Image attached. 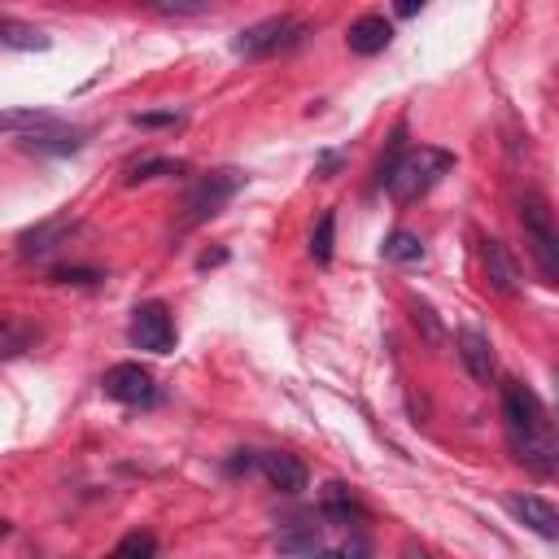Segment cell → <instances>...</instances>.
<instances>
[{
    "mask_svg": "<svg viewBox=\"0 0 559 559\" xmlns=\"http://www.w3.org/2000/svg\"><path fill=\"white\" fill-rule=\"evenodd\" d=\"M157 175H179V162H166V157H148V162H135L127 183H144V179H157Z\"/></svg>",
    "mask_w": 559,
    "mask_h": 559,
    "instance_id": "obj_22",
    "label": "cell"
},
{
    "mask_svg": "<svg viewBox=\"0 0 559 559\" xmlns=\"http://www.w3.org/2000/svg\"><path fill=\"white\" fill-rule=\"evenodd\" d=\"M70 227H74V218H70V214L44 218V223H35L31 231H22V236H17V249H22V253H48V249L70 231Z\"/></svg>",
    "mask_w": 559,
    "mask_h": 559,
    "instance_id": "obj_16",
    "label": "cell"
},
{
    "mask_svg": "<svg viewBox=\"0 0 559 559\" xmlns=\"http://www.w3.org/2000/svg\"><path fill=\"white\" fill-rule=\"evenodd\" d=\"M22 148L66 157V153H79V148H83V131H66V127H57V122H52V127H44V131L26 135V140H22Z\"/></svg>",
    "mask_w": 559,
    "mask_h": 559,
    "instance_id": "obj_15",
    "label": "cell"
},
{
    "mask_svg": "<svg viewBox=\"0 0 559 559\" xmlns=\"http://www.w3.org/2000/svg\"><path fill=\"white\" fill-rule=\"evenodd\" d=\"M157 13H201L205 4L201 0H192V4H179V0H162V4H153Z\"/></svg>",
    "mask_w": 559,
    "mask_h": 559,
    "instance_id": "obj_25",
    "label": "cell"
},
{
    "mask_svg": "<svg viewBox=\"0 0 559 559\" xmlns=\"http://www.w3.org/2000/svg\"><path fill=\"white\" fill-rule=\"evenodd\" d=\"M253 467H258V472L266 476V485H271V489H280V493H301V489L310 485L306 463H301L297 454H284V450L258 454V459H253Z\"/></svg>",
    "mask_w": 559,
    "mask_h": 559,
    "instance_id": "obj_8",
    "label": "cell"
},
{
    "mask_svg": "<svg viewBox=\"0 0 559 559\" xmlns=\"http://www.w3.org/2000/svg\"><path fill=\"white\" fill-rule=\"evenodd\" d=\"M153 555H157V537H153V533H140V528L127 533V537L109 550V559H153Z\"/></svg>",
    "mask_w": 559,
    "mask_h": 559,
    "instance_id": "obj_19",
    "label": "cell"
},
{
    "mask_svg": "<svg viewBox=\"0 0 559 559\" xmlns=\"http://www.w3.org/2000/svg\"><path fill=\"white\" fill-rule=\"evenodd\" d=\"M26 341H31V332H26V328H17L13 319H4V314H0V354H17Z\"/></svg>",
    "mask_w": 559,
    "mask_h": 559,
    "instance_id": "obj_23",
    "label": "cell"
},
{
    "mask_svg": "<svg viewBox=\"0 0 559 559\" xmlns=\"http://www.w3.org/2000/svg\"><path fill=\"white\" fill-rule=\"evenodd\" d=\"M236 188H240V175H236V170H214V175H205V179L188 192V223H201V218L218 214L223 201H227Z\"/></svg>",
    "mask_w": 559,
    "mask_h": 559,
    "instance_id": "obj_7",
    "label": "cell"
},
{
    "mask_svg": "<svg viewBox=\"0 0 559 559\" xmlns=\"http://www.w3.org/2000/svg\"><path fill=\"white\" fill-rule=\"evenodd\" d=\"M511 511H515L537 537H559V511H555L546 498H537V493H520V498H511Z\"/></svg>",
    "mask_w": 559,
    "mask_h": 559,
    "instance_id": "obj_11",
    "label": "cell"
},
{
    "mask_svg": "<svg viewBox=\"0 0 559 559\" xmlns=\"http://www.w3.org/2000/svg\"><path fill=\"white\" fill-rule=\"evenodd\" d=\"M301 31H306V26L293 22V17H262V22L245 26V31L231 39V48H236L240 57H266V52H280V48L297 44Z\"/></svg>",
    "mask_w": 559,
    "mask_h": 559,
    "instance_id": "obj_4",
    "label": "cell"
},
{
    "mask_svg": "<svg viewBox=\"0 0 559 559\" xmlns=\"http://www.w3.org/2000/svg\"><path fill=\"white\" fill-rule=\"evenodd\" d=\"M131 345L148 354H170L175 349V319L162 301H140L131 314Z\"/></svg>",
    "mask_w": 559,
    "mask_h": 559,
    "instance_id": "obj_5",
    "label": "cell"
},
{
    "mask_svg": "<svg viewBox=\"0 0 559 559\" xmlns=\"http://www.w3.org/2000/svg\"><path fill=\"white\" fill-rule=\"evenodd\" d=\"M319 511H323L328 520L345 524V528H349V524L358 528V524L367 520V507H362V502H358V498H354V493H349L345 485H336V480H332V485L323 489V498H319Z\"/></svg>",
    "mask_w": 559,
    "mask_h": 559,
    "instance_id": "obj_13",
    "label": "cell"
},
{
    "mask_svg": "<svg viewBox=\"0 0 559 559\" xmlns=\"http://www.w3.org/2000/svg\"><path fill=\"white\" fill-rule=\"evenodd\" d=\"M384 258H389V262H419V258H424V240H419L415 231L397 227V231L384 240Z\"/></svg>",
    "mask_w": 559,
    "mask_h": 559,
    "instance_id": "obj_18",
    "label": "cell"
},
{
    "mask_svg": "<svg viewBox=\"0 0 559 559\" xmlns=\"http://www.w3.org/2000/svg\"><path fill=\"white\" fill-rule=\"evenodd\" d=\"M0 48H48V39L31 26H13V22H0Z\"/></svg>",
    "mask_w": 559,
    "mask_h": 559,
    "instance_id": "obj_21",
    "label": "cell"
},
{
    "mask_svg": "<svg viewBox=\"0 0 559 559\" xmlns=\"http://www.w3.org/2000/svg\"><path fill=\"white\" fill-rule=\"evenodd\" d=\"M389 39H393V22H389L384 13H362V17H354L349 31H345L349 52H358V57H376V52H384Z\"/></svg>",
    "mask_w": 559,
    "mask_h": 559,
    "instance_id": "obj_9",
    "label": "cell"
},
{
    "mask_svg": "<svg viewBox=\"0 0 559 559\" xmlns=\"http://www.w3.org/2000/svg\"><path fill=\"white\" fill-rule=\"evenodd\" d=\"M450 166H454V157H450L445 148H428V144H424V148H406L384 188H389L393 201H415V197H424L428 188H437V183L450 175Z\"/></svg>",
    "mask_w": 559,
    "mask_h": 559,
    "instance_id": "obj_2",
    "label": "cell"
},
{
    "mask_svg": "<svg viewBox=\"0 0 559 559\" xmlns=\"http://www.w3.org/2000/svg\"><path fill=\"white\" fill-rule=\"evenodd\" d=\"M459 358L467 367L472 380H489L493 376V349H489V336L476 332V328H463L459 332Z\"/></svg>",
    "mask_w": 559,
    "mask_h": 559,
    "instance_id": "obj_10",
    "label": "cell"
},
{
    "mask_svg": "<svg viewBox=\"0 0 559 559\" xmlns=\"http://www.w3.org/2000/svg\"><path fill=\"white\" fill-rule=\"evenodd\" d=\"M100 384H105V393H109L114 402H122V406H153V402H157V384H153V376H148L140 362H114Z\"/></svg>",
    "mask_w": 559,
    "mask_h": 559,
    "instance_id": "obj_6",
    "label": "cell"
},
{
    "mask_svg": "<svg viewBox=\"0 0 559 559\" xmlns=\"http://www.w3.org/2000/svg\"><path fill=\"white\" fill-rule=\"evenodd\" d=\"M332 231H336V214L323 210L319 223H314V236H310V258L314 262H332Z\"/></svg>",
    "mask_w": 559,
    "mask_h": 559,
    "instance_id": "obj_20",
    "label": "cell"
},
{
    "mask_svg": "<svg viewBox=\"0 0 559 559\" xmlns=\"http://www.w3.org/2000/svg\"><path fill=\"white\" fill-rule=\"evenodd\" d=\"M183 114L179 109H162V114H135V127H179Z\"/></svg>",
    "mask_w": 559,
    "mask_h": 559,
    "instance_id": "obj_24",
    "label": "cell"
},
{
    "mask_svg": "<svg viewBox=\"0 0 559 559\" xmlns=\"http://www.w3.org/2000/svg\"><path fill=\"white\" fill-rule=\"evenodd\" d=\"M480 262H485V275H489V284L498 288V293H515V262H511V253H507V245L502 240H480Z\"/></svg>",
    "mask_w": 559,
    "mask_h": 559,
    "instance_id": "obj_12",
    "label": "cell"
},
{
    "mask_svg": "<svg viewBox=\"0 0 559 559\" xmlns=\"http://www.w3.org/2000/svg\"><path fill=\"white\" fill-rule=\"evenodd\" d=\"M502 419H507V441H511L515 459L528 472L550 476L555 472V437H550V419H546L542 397L528 384L507 380L502 384Z\"/></svg>",
    "mask_w": 559,
    "mask_h": 559,
    "instance_id": "obj_1",
    "label": "cell"
},
{
    "mask_svg": "<svg viewBox=\"0 0 559 559\" xmlns=\"http://www.w3.org/2000/svg\"><path fill=\"white\" fill-rule=\"evenodd\" d=\"M57 118L48 114V109H4L0 114V131H9V135H17V140H26V135H35V131H44V127H52Z\"/></svg>",
    "mask_w": 559,
    "mask_h": 559,
    "instance_id": "obj_17",
    "label": "cell"
},
{
    "mask_svg": "<svg viewBox=\"0 0 559 559\" xmlns=\"http://www.w3.org/2000/svg\"><path fill=\"white\" fill-rule=\"evenodd\" d=\"M520 223H524V240L533 249V262L542 271L546 284L559 280V236H555V218H550V205L537 188H528L520 197Z\"/></svg>",
    "mask_w": 559,
    "mask_h": 559,
    "instance_id": "obj_3",
    "label": "cell"
},
{
    "mask_svg": "<svg viewBox=\"0 0 559 559\" xmlns=\"http://www.w3.org/2000/svg\"><path fill=\"white\" fill-rule=\"evenodd\" d=\"M275 546H280V555H293V559H314V555H319V546H323V537H319V524L293 520L288 528H280Z\"/></svg>",
    "mask_w": 559,
    "mask_h": 559,
    "instance_id": "obj_14",
    "label": "cell"
}]
</instances>
